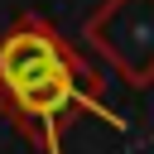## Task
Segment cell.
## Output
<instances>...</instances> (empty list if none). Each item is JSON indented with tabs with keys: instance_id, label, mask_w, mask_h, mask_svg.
I'll use <instances>...</instances> for the list:
<instances>
[{
	"instance_id": "cell-1",
	"label": "cell",
	"mask_w": 154,
	"mask_h": 154,
	"mask_svg": "<svg viewBox=\"0 0 154 154\" xmlns=\"http://www.w3.org/2000/svg\"><path fill=\"white\" fill-rule=\"evenodd\" d=\"M101 72L38 10H19L0 34V116L34 154H63V130L72 116L125 130L120 111L101 101Z\"/></svg>"
},
{
	"instance_id": "cell-2",
	"label": "cell",
	"mask_w": 154,
	"mask_h": 154,
	"mask_svg": "<svg viewBox=\"0 0 154 154\" xmlns=\"http://www.w3.org/2000/svg\"><path fill=\"white\" fill-rule=\"evenodd\" d=\"M82 38L130 82H154V0H101L82 29Z\"/></svg>"
}]
</instances>
